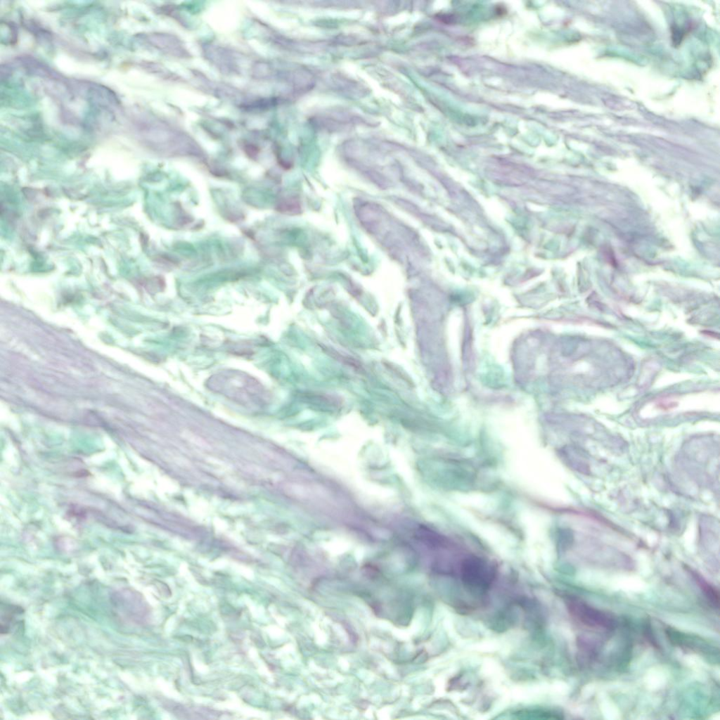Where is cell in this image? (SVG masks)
I'll return each instance as SVG.
<instances>
[{"instance_id":"6da1fadb","label":"cell","mask_w":720,"mask_h":720,"mask_svg":"<svg viewBox=\"0 0 720 720\" xmlns=\"http://www.w3.org/2000/svg\"><path fill=\"white\" fill-rule=\"evenodd\" d=\"M495 574V568L492 564L478 556L465 558L461 565V579L464 584L472 590L483 591L487 589Z\"/></svg>"},{"instance_id":"7a4b0ae2","label":"cell","mask_w":720,"mask_h":720,"mask_svg":"<svg viewBox=\"0 0 720 720\" xmlns=\"http://www.w3.org/2000/svg\"><path fill=\"white\" fill-rule=\"evenodd\" d=\"M569 612L581 624L596 629H612L616 619L609 613L597 609L579 598L569 596L565 599Z\"/></svg>"},{"instance_id":"3957f363","label":"cell","mask_w":720,"mask_h":720,"mask_svg":"<svg viewBox=\"0 0 720 720\" xmlns=\"http://www.w3.org/2000/svg\"><path fill=\"white\" fill-rule=\"evenodd\" d=\"M669 641L674 645L699 653L708 659L719 658V649L708 641L668 627L665 631Z\"/></svg>"},{"instance_id":"277c9868","label":"cell","mask_w":720,"mask_h":720,"mask_svg":"<svg viewBox=\"0 0 720 720\" xmlns=\"http://www.w3.org/2000/svg\"><path fill=\"white\" fill-rule=\"evenodd\" d=\"M140 596L136 591L124 589L113 593L112 603L117 614L123 619L137 622L143 615V602Z\"/></svg>"},{"instance_id":"5b68a950","label":"cell","mask_w":720,"mask_h":720,"mask_svg":"<svg viewBox=\"0 0 720 720\" xmlns=\"http://www.w3.org/2000/svg\"><path fill=\"white\" fill-rule=\"evenodd\" d=\"M693 576L695 578V581L698 584L700 590L705 595L710 605L716 609L719 608V590L714 586L712 584L707 581L704 578L698 574L697 573H693Z\"/></svg>"},{"instance_id":"8992f818","label":"cell","mask_w":720,"mask_h":720,"mask_svg":"<svg viewBox=\"0 0 720 720\" xmlns=\"http://www.w3.org/2000/svg\"><path fill=\"white\" fill-rule=\"evenodd\" d=\"M22 610L17 606L6 605L5 608V612L1 610V634H7L11 628V624L13 623L15 615L22 612Z\"/></svg>"},{"instance_id":"52a82bcc","label":"cell","mask_w":720,"mask_h":720,"mask_svg":"<svg viewBox=\"0 0 720 720\" xmlns=\"http://www.w3.org/2000/svg\"><path fill=\"white\" fill-rule=\"evenodd\" d=\"M520 718L525 719H561L558 714L540 709L522 710L516 713Z\"/></svg>"}]
</instances>
